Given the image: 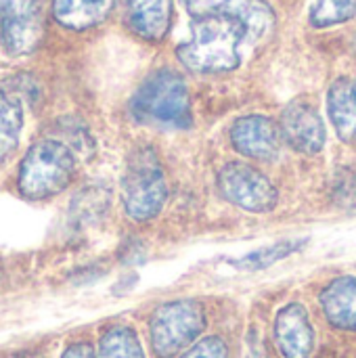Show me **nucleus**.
<instances>
[{
	"label": "nucleus",
	"instance_id": "obj_19",
	"mask_svg": "<svg viewBox=\"0 0 356 358\" xmlns=\"http://www.w3.org/2000/svg\"><path fill=\"white\" fill-rule=\"evenodd\" d=\"M356 17V0H313L311 23L317 27L338 25Z\"/></svg>",
	"mask_w": 356,
	"mask_h": 358
},
{
	"label": "nucleus",
	"instance_id": "obj_5",
	"mask_svg": "<svg viewBox=\"0 0 356 358\" xmlns=\"http://www.w3.org/2000/svg\"><path fill=\"white\" fill-rule=\"evenodd\" d=\"M206 327L204 306L195 300H176L159 306L151 317V346L159 358L183 352Z\"/></svg>",
	"mask_w": 356,
	"mask_h": 358
},
{
	"label": "nucleus",
	"instance_id": "obj_14",
	"mask_svg": "<svg viewBox=\"0 0 356 358\" xmlns=\"http://www.w3.org/2000/svg\"><path fill=\"white\" fill-rule=\"evenodd\" d=\"M327 109L338 136L344 143H356V80L340 78L332 84Z\"/></svg>",
	"mask_w": 356,
	"mask_h": 358
},
{
	"label": "nucleus",
	"instance_id": "obj_20",
	"mask_svg": "<svg viewBox=\"0 0 356 358\" xmlns=\"http://www.w3.org/2000/svg\"><path fill=\"white\" fill-rule=\"evenodd\" d=\"M183 358H229V348L220 338H206L189 348Z\"/></svg>",
	"mask_w": 356,
	"mask_h": 358
},
{
	"label": "nucleus",
	"instance_id": "obj_16",
	"mask_svg": "<svg viewBox=\"0 0 356 358\" xmlns=\"http://www.w3.org/2000/svg\"><path fill=\"white\" fill-rule=\"evenodd\" d=\"M23 113L19 101L0 88V159H4L19 143Z\"/></svg>",
	"mask_w": 356,
	"mask_h": 358
},
{
	"label": "nucleus",
	"instance_id": "obj_4",
	"mask_svg": "<svg viewBox=\"0 0 356 358\" xmlns=\"http://www.w3.org/2000/svg\"><path fill=\"white\" fill-rule=\"evenodd\" d=\"M73 155L67 145L46 138L36 143L23 157L19 191L29 199H46L61 193L73 176Z\"/></svg>",
	"mask_w": 356,
	"mask_h": 358
},
{
	"label": "nucleus",
	"instance_id": "obj_8",
	"mask_svg": "<svg viewBox=\"0 0 356 358\" xmlns=\"http://www.w3.org/2000/svg\"><path fill=\"white\" fill-rule=\"evenodd\" d=\"M195 17H231L245 25L248 40H262L275 23V13L264 0H183Z\"/></svg>",
	"mask_w": 356,
	"mask_h": 358
},
{
	"label": "nucleus",
	"instance_id": "obj_3",
	"mask_svg": "<svg viewBox=\"0 0 356 358\" xmlns=\"http://www.w3.org/2000/svg\"><path fill=\"white\" fill-rule=\"evenodd\" d=\"M168 195L166 174L155 149H136L124 172L122 199L132 220H149L159 214Z\"/></svg>",
	"mask_w": 356,
	"mask_h": 358
},
{
	"label": "nucleus",
	"instance_id": "obj_13",
	"mask_svg": "<svg viewBox=\"0 0 356 358\" xmlns=\"http://www.w3.org/2000/svg\"><path fill=\"white\" fill-rule=\"evenodd\" d=\"M327 321L338 329L356 331V277H340L321 292Z\"/></svg>",
	"mask_w": 356,
	"mask_h": 358
},
{
	"label": "nucleus",
	"instance_id": "obj_7",
	"mask_svg": "<svg viewBox=\"0 0 356 358\" xmlns=\"http://www.w3.org/2000/svg\"><path fill=\"white\" fill-rule=\"evenodd\" d=\"M44 34L38 0H0V42L13 57L29 55Z\"/></svg>",
	"mask_w": 356,
	"mask_h": 358
},
{
	"label": "nucleus",
	"instance_id": "obj_2",
	"mask_svg": "<svg viewBox=\"0 0 356 358\" xmlns=\"http://www.w3.org/2000/svg\"><path fill=\"white\" fill-rule=\"evenodd\" d=\"M130 115L147 126L187 128L191 124V101L183 76L172 69L151 73L134 92Z\"/></svg>",
	"mask_w": 356,
	"mask_h": 358
},
{
	"label": "nucleus",
	"instance_id": "obj_11",
	"mask_svg": "<svg viewBox=\"0 0 356 358\" xmlns=\"http://www.w3.org/2000/svg\"><path fill=\"white\" fill-rule=\"evenodd\" d=\"M275 342L285 358H308L315 346V331L302 304H290L275 319Z\"/></svg>",
	"mask_w": 356,
	"mask_h": 358
},
{
	"label": "nucleus",
	"instance_id": "obj_17",
	"mask_svg": "<svg viewBox=\"0 0 356 358\" xmlns=\"http://www.w3.org/2000/svg\"><path fill=\"white\" fill-rule=\"evenodd\" d=\"M99 358H145V352L132 329L113 327L101 338Z\"/></svg>",
	"mask_w": 356,
	"mask_h": 358
},
{
	"label": "nucleus",
	"instance_id": "obj_15",
	"mask_svg": "<svg viewBox=\"0 0 356 358\" xmlns=\"http://www.w3.org/2000/svg\"><path fill=\"white\" fill-rule=\"evenodd\" d=\"M115 0H55L52 10L61 25L69 29H86L101 23Z\"/></svg>",
	"mask_w": 356,
	"mask_h": 358
},
{
	"label": "nucleus",
	"instance_id": "obj_12",
	"mask_svg": "<svg viewBox=\"0 0 356 358\" xmlns=\"http://www.w3.org/2000/svg\"><path fill=\"white\" fill-rule=\"evenodd\" d=\"M126 25L141 38L162 40L172 21V0H120Z\"/></svg>",
	"mask_w": 356,
	"mask_h": 358
},
{
	"label": "nucleus",
	"instance_id": "obj_9",
	"mask_svg": "<svg viewBox=\"0 0 356 358\" xmlns=\"http://www.w3.org/2000/svg\"><path fill=\"white\" fill-rule=\"evenodd\" d=\"M279 132L281 138H285L290 147L300 153L313 155L319 153L325 145V124L315 105L304 99L292 101L283 109L279 120Z\"/></svg>",
	"mask_w": 356,
	"mask_h": 358
},
{
	"label": "nucleus",
	"instance_id": "obj_10",
	"mask_svg": "<svg viewBox=\"0 0 356 358\" xmlns=\"http://www.w3.org/2000/svg\"><path fill=\"white\" fill-rule=\"evenodd\" d=\"M231 143L245 157L271 162L281 151V132L271 117L248 115L233 124Z\"/></svg>",
	"mask_w": 356,
	"mask_h": 358
},
{
	"label": "nucleus",
	"instance_id": "obj_6",
	"mask_svg": "<svg viewBox=\"0 0 356 358\" xmlns=\"http://www.w3.org/2000/svg\"><path fill=\"white\" fill-rule=\"evenodd\" d=\"M218 189L227 201L256 214L271 212L279 201V193L273 182L262 172L241 162L227 164L220 170Z\"/></svg>",
	"mask_w": 356,
	"mask_h": 358
},
{
	"label": "nucleus",
	"instance_id": "obj_21",
	"mask_svg": "<svg viewBox=\"0 0 356 358\" xmlns=\"http://www.w3.org/2000/svg\"><path fill=\"white\" fill-rule=\"evenodd\" d=\"M61 358H97V355L92 352V348L88 344H73L63 352Z\"/></svg>",
	"mask_w": 356,
	"mask_h": 358
},
{
	"label": "nucleus",
	"instance_id": "obj_1",
	"mask_svg": "<svg viewBox=\"0 0 356 358\" xmlns=\"http://www.w3.org/2000/svg\"><path fill=\"white\" fill-rule=\"evenodd\" d=\"M248 40V29L231 17H195L191 40L180 44L176 55L180 63L199 73L231 71L241 61V44Z\"/></svg>",
	"mask_w": 356,
	"mask_h": 358
},
{
	"label": "nucleus",
	"instance_id": "obj_18",
	"mask_svg": "<svg viewBox=\"0 0 356 358\" xmlns=\"http://www.w3.org/2000/svg\"><path fill=\"white\" fill-rule=\"evenodd\" d=\"M306 245V239H290V241H281V243H275L271 248H264V250H256L239 260H235L233 264L241 271H262V268H269L273 266L275 262L292 256L294 252H298L300 248Z\"/></svg>",
	"mask_w": 356,
	"mask_h": 358
},
{
	"label": "nucleus",
	"instance_id": "obj_22",
	"mask_svg": "<svg viewBox=\"0 0 356 358\" xmlns=\"http://www.w3.org/2000/svg\"><path fill=\"white\" fill-rule=\"evenodd\" d=\"M355 55H356V40H355Z\"/></svg>",
	"mask_w": 356,
	"mask_h": 358
}]
</instances>
